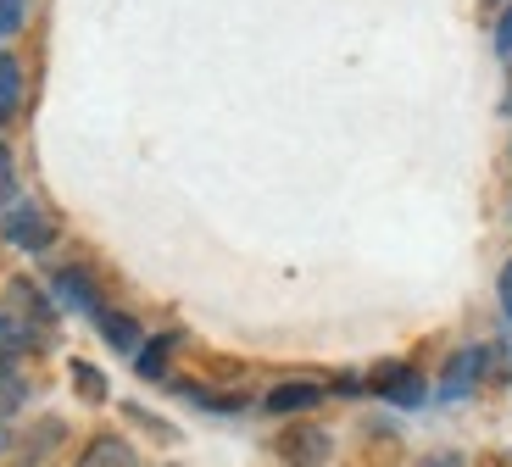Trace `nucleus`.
Listing matches in <instances>:
<instances>
[{
  "label": "nucleus",
  "mask_w": 512,
  "mask_h": 467,
  "mask_svg": "<svg viewBox=\"0 0 512 467\" xmlns=\"http://www.w3.org/2000/svg\"><path fill=\"white\" fill-rule=\"evenodd\" d=\"M273 451H279L284 467H323L334 451L329 429H318V423H290V429L273 440Z\"/></svg>",
  "instance_id": "1"
},
{
  "label": "nucleus",
  "mask_w": 512,
  "mask_h": 467,
  "mask_svg": "<svg viewBox=\"0 0 512 467\" xmlns=\"http://www.w3.org/2000/svg\"><path fill=\"white\" fill-rule=\"evenodd\" d=\"M368 390L379 395V401H390V406H423V395H429V384H423V373L418 367H407V362H384V367H373L368 373Z\"/></svg>",
  "instance_id": "2"
},
{
  "label": "nucleus",
  "mask_w": 512,
  "mask_h": 467,
  "mask_svg": "<svg viewBox=\"0 0 512 467\" xmlns=\"http://www.w3.org/2000/svg\"><path fill=\"white\" fill-rule=\"evenodd\" d=\"M0 240L17 245V251H45V245L56 240V223L39 206H6V217H0Z\"/></svg>",
  "instance_id": "3"
},
{
  "label": "nucleus",
  "mask_w": 512,
  "mask_h": 467,
  "mask_svg": "<svg viewBox=\"0 0 512 467\" xmlns=\"http://www.w3.org/2000/svg\"><path fill=\"white\" fill-rule=\"evenodd\" d=\"M490 356H496V351H485V345H468V351L451 356L446 373H440V401H462V395H474L479 379L490 373Z\"/></svg>",
  "instance_id": "4"
},
{
  "label": "nucleus",
  "mask_w": 512,
  "mask_h": 467,
  "mask_svg": "<svg viewBox=\"0 0 512 467\" xmlns=\"http://www.w3.org/2000/svg\"><path fill=\"white\" fill-rule=\"evenodd\" d=\"M51 290H56V301L73 306V312H90V317L106 312L101 290H95V278L84 273V267H56V273H51Z\"/></svg>",
  "instance_id": "5"
},
{
  "label": "nucleus",
  "mask_w": 512,
  "mask_h": 467,
  "mask_svg": "<svg viewBox=\"0 0 512 467\" xmlns=\"http://www.w3.org/2000/svg\"><path fill=\"white\" fill-rule=\"evenodd\" d=\"M318 401H329V390L312 379H290V384H273L268 395H262V412L273 417H295V412H312Z\"/></svg>",
  "instance_id": "6"
},
{
  "label": "nucleus",
  "mask_w": 512,
  "mask_h": 467,
  "mask_svg": "<svg viewBox=\"0 0 512 467\" xmlns=\"http://www.w3.org/2000/svg\"><path fill=\"white\" fill-rule=\"evenodd\" d=\"M6 312H12L17 323H51L56 301L39 290L34 278H12V284H6Z\"/></svg>",
  "instance_id": "7"
},
{
  "label": "nucleus",
  "mask_w": 512,
  "mask_h": 467,
  "mask_svg": "<svg viewBox=\"0 0 512 467\" xmlns=\"http://www.w3.org/2000/svg\"><path fill=\"white\" fill-rule=\"evenodd\" d=\"M73 467H140V456H134V445H128L123 434H95V440L78 451Z\"/></svg>",
  "instance_id": "8"
},
{
  "label": "nucleus",
  "mask_w": 512,
  "mask_h": 467,
  "mask_svg": "<svg viewBox=\"0 0 512 467\" xmlns=\"http://www.w3.org/2000/svg\"><path fill=\"white\" fill-rule=\"evenodd\" d=\"M95 329H101V340L112 345V351H123V356H140V345H145L140 323H134L128 312H112V306H106V312L95 317Z\"/></svg>",
  "instance_id": "9"
},
{
  "label": "nucleus",
  "mask_w": 512,
  "mask_h": 467,
  "mask_svg": "<svg viewBox=\"0 0 512 467\" xmlns=\"http://www.w3.org/2000/svg\"><path fill=\"white\" fill-rule=\"evenodd\" d=\"M173 395H184V401H195L201 412H240V406H245V395L212 390V384H195V379H179V384H173Z\"/></svg>",
  "instance_id": "10"
},
{
  "label": "nucleus",
  "mask_w": 512,
  "mask_h": 467,
  "mask_svg": "<svg viewBox=\"0 0 512 467\" xmlns=\"http://www.w3.org/2000/svg\"><path fill=\"white\" fill-rule=\"evenodd\" d=\"M23 106V62L12 51H0V123H12Z\"/></svg>",
  "instance_id": "11"
},
{
  "label": "nucleus",
  "mask_w": 512,
  "mask_h": 467,
  "mask_svg": "<svg viewBox=\"0 0 512 467\" xmlns=\"http://www.w3.org/2000/svg\"><path fill=\"white\" fill-rule=\"evenodd\" d=\"M179 351V334L167 329V334H156V340H145L140 345V356H134V373H140V379H162L167 373V356Z\"/></svg>",
  "instance_id": "12"
},
{
  "label": "nucleus",
  "mask_w": 512,
  "mask_h": 467,
  "mask_svg": "<svg viewBox=\"0 0 512 467\" xmlns=\"http://www.w3.org/2000/svg\"><path fill=\"white\" fill-rule=\"evenodd\" d=\"M62 440H67V423H62V417H45V423H34V429H28V440H23V462L51 456Z\"/></svg>",
  "instance_id": "13"
},
{
  "label": "nucleus",
  "mask_w": 512,
  "mask_h": 467,
  "mask_svg": "<svg viewBox=\"0 0 512 467\" xmlns=\"http://www.w3.org/2000/svg\"><path fill=\"white\" fill-rule=\"evenodd\" d=\"M23 401H28V379L17 373L12 362H6V356H0V423L23 412Z\"/></svg>",
  "instance_id": "14"
},
{
  "label": "nucleus",
  "mask_w": 512,
  "mask_h": 467,
  "mask_svg": "<svg viewBox=\"0 0 512 467\" xmlns=\"http://www.w3.org/2000/svg\"><path fill=\"white\" fill-rule=\"evenodd\" d=\"M67 373H73V390L84 395L90 406H101L106 395H112V384H106V373H101V367H90V362H73Z\"/></svg>",
  "instance_id": "15"
},
{
  "label": "nucleus",
  "mask_w": 512,
  "mask_h": 467,
  "mask_svg": "<svg viewBox=\"0 0 512 467\" xmlns=\"http://www.w3.org/2000/svg\"><path fill=\"white\" fill-rule=\"evenodd\" d=\"M39 334L28 329V323H17L12 312H0V356H12V351H34Z\"/></svg>",
  "instance_id": "16"
},
{
  "label": "nucleus",
  "mask_w": 512,
  "mask_h": 467,
  "mask_svg": "<svg viewBox=\"0 0 512 467\" xmlns=\"http://www.w3.org/2000/svg\"><path fill=\"white\" fill-rule=\"evenodd\" d=\"M0 206H17V162L6 145H0Z\"/></svg>",
  "instance_id": "17"
},
{
  "label": "nucleus",
  "mask_w": 512,
  "mask_h": 467,
  "mask_svg": "<svg viewBox=\"0 0 512 467\" xmlns=\"http://www.w3.org/2000/svg\"><path fill=\"white\" fill-rule=\"evenodd\" d=\"M28 17V0H0V39H12Z\"/></svg>",
  "instance_id": "18"
},
{
  "label": "nucleus",
  "mask_w": 512,
  "mask_h": 467,
  "mask_svg": "<svg viewBox=\"0 0 512 467\" xmlns=\"http://www.w3.org/2000/svg\"><path fill=\"white\" fill-rule=\"evenodd\" d=\"M496 51H501V62H512V6L501 12V23H496Z\"/></svg>",
  "instance_id": "19"
},
{
  "label": "nucleus",
  "mask_w": 512,
  "mask_h": 467,
  "mask_svg": "<svg viewBox=\"0 0 512 467\" xmlns=\"http://www.w3.org/2000/svg\"><path fill=\"white\" fill-rule=\"evenodd\" d=\"M496 295H501V312H507V323H512V262L501 267V278H496Z\"/></svg>",
  "instance_id": "20"
},
{
  "label": "nucleus",
  "mask_w": 512,
  "mask_h": 467,
  "mask_svg": "<svg viewBox=\"0 0 512 467\" xmlns=\"http://www.w3.org/2000/svg\"><path fill=\"white\" fill-rule=\"evenodd\" d=\"M418 467H462V451H435V456H423Z\"/></svg>",
  "instance_id": "21"
},
{
  "label": "nucleus",
  "mask_w": 512,
  "mask_h": 467,
  "mask_svg": "<svg viewBox=\"0 0 512 467\" xmlns=\"http://www.w3.org/2000/svg\"><path fill=\"white\" fill-rule=\"evenodd\" d=\"M501 112L512 117V73H507V95H501Z\"/></svg>",
  "instance_id": "22"
},
{
  "label": "nucleus",
  "mask_w": 512,
  "mask_h": 467,
  "mask_svg": "<svg viewBox=\"0 0 512 467\" xmlns=\"http://www.w3.org/2000/svg\"><path fill=\"white\" fill-rule=\"evenodd\" d=\"M0 445H6V423H0Z\"/></svg>",
  "instance_id": "23"
}]
</instances>
